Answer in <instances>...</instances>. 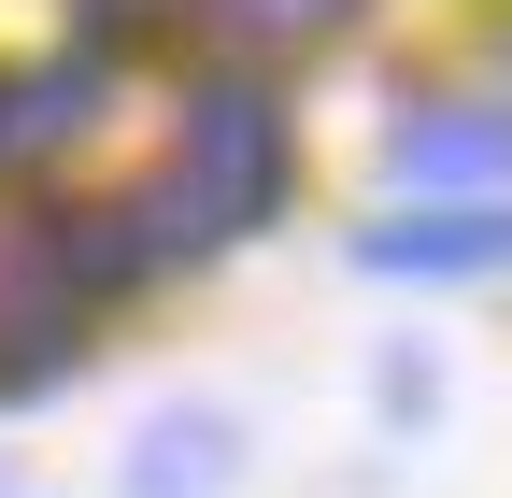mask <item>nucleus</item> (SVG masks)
I'll list each match as a JSON object with an SVG mask.
<instances>
[{
  "instance_id": "1",
  "label": "nucleus",
  "mask_w": 512,
  "mask_h": 498,
  "mask_svg": "<svg viewBox=\"0 0 512 498\" xmlns=\"http://www.w3.org/2000/svg\"><path fill=\"white\" fill-rule=\"evenodd\" d=\"M285 100L256 86V72H214L200 100H185V157H171V185L143 200V228H128V257H214V242H242L256 214H285Z\"/></svg>"
},
{
  "instance_id": "2",
  "label": "nucleus",
  "mask_w": 512,
  "mask_h": 498,
  "mask_svg": "<svg viewBox=\"0 0 512 498\" xmlns=\"http://www.w3.org/2000/svg\"><path fill=\"white\" fill-rule=\"evenodd\" d=\"M498 100H413L384 129V171L399 185H456V214H498Z\"/></svg>"
},
{
  "instance_id": "3",
  "label": "nucleus",
  "mask_w": 512,
  "mask_h": 498,
  "mask_svg": "<svg viewBox=\"0 0 512 498\" xmlns=\"http://www.w3.org/2000/svg\"><path fill=\"white\" fill-rule=\"evenodd\" d=\"M356 257H370V271H413V285H441V271H498V214H456V200H441V214L370 228Z\"/></svg>"
},
{
  "instance_id": "4",
  "label": "nucleus",
  "mask_w": 512,
  "mask_h": 498,
  "mask_svg": "<svg viewBox=\"0 0 512 498\" xmlns=\"http://www.w3.org/2000/svg\"><path fill=\"white\" fill-rule=\"evenodd\" d=\"M228 484V427L214 413H157L143 456H128V498H214Z\"/></svg>"
},
{
  "instance_id": "5",
  "label": "nucleus",
  "mask_w": 512,
  "mask_h": 498,
  "mask_svg": "<svg viewBox=\"0 0 512 498\" xmlns=\"http://www.w3.org/2000/svg\"><path fill=\"white\" fill-rule=\"evenodd\" d=\"M86 114H100V57H57V72L0 86V157H29V143H57V129H86Z\"/></svg>"
},
{
  "instance_id": "6",
  "label": "nucleus",
  "mask_w": 512,
  "mask_h": 498,
  "mask_svg": "<svg viewBox=\"0 0 512 498\" xmlns=\"http://www.w3.org/2000/svg\"><path fill=\"white\" fill-rule=\"evenodd\" d=\"M200 15H214L242 57H285V43H328V29L356 15V0H200Z\"/></svg>"
},
{
  "instance_id": "7",
  "label": "nucleus",
  "mask_w": 512,
  "mask_h": 498,
  "mask_svg": "<svg viewBox=\"0 0 512 498\" xmlns=\"http://www.w3.org/2000/svg\"><path fill=\"white\" fill-rule=\"evenodd\" d=\"M86 15V57H128V43H157V29H185L200 0H72Z\"/></svg>"
},
{
  "instance_id": "8",
  "label": "nucleus",
  "mask_w": 512,
  "mask_h": 498,
  "mask_svg": "<svg viewBox=\"0 0 512 498\" xmlns=\"http://www.w3.org/2000/svg\"><path fill=\"white\" fill-rule=\"evenodd\" d=\"M0 86H15V72H0Z\"/></svg>"
}]
</instances>
